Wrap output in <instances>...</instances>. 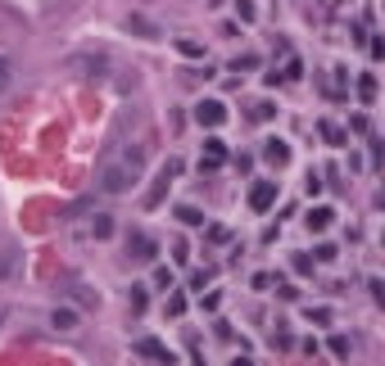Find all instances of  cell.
Wrapping results in <instances>:
<instances>
[{
	"label": "cell",
	"instance_id": "obj_5",
	"mask_svg": "<svg viewBox=\"0 0 385 366\" xmlns=\"http://www.w3.org/2000/svg\"><path fill=\"white\" fill-rule=\"evenodd\" d=\"M136 357H145V362H173V348H164L159 339H136Z\"/></svg>",
	"mask_w": 385,
	"mask_h": 366
},
{
	"label": "cell",
	"instance_id": "obj_14",
	"mask_svg": "<svg viewBox=\"0 0 385 366\" xmlns=\"http://www.w3.org/2000/svg\"><path fill=\"white\" fill-rule=\"evenodd\" d=\"M204 159H213V163H222L227 159V150H222V140L213 136V140H204Z\"/></svg>",
	"mask_w": 385,
	"mask_h": 366
},
{
	"label": "cell",
	"instance_id": "obj_12",
	"mask_svg": "<svg viewBox=\"0 0 385 366\" xmlns=\"http://www.w3.org/2000/svg\"><path fill=\"white\" fill-rule=\"evenodd\" d=\"M182 312H186V294L173 290V294H168V317H182Z\"/></svg>",
	"mask_w": 385,
	"mask_h": 366
},
{
	"label": "cell",
	"instance_id": "obj_7",
	"mask_svg": "<svg viewBox=\"0 0 385 366\" xmlns=\"http://www.w3.org/2000/svg\"><path fill=\"white\" fill-rule=\"evenodd\" d=\"M263 159L276 163V168H286V163H290V145H286V140H267V145H263Z\"/></svg>",
	"mask_w": 385,
	"mask_h": 366
},
{
	"label": "cell",
	"instance_id": "obj_15",
	"mask_svg": "<svg viewBox=\"0 0 385 366\" xmlns=\"http://www.w3.org/2000/svg\"><path fill=\"white\" fill-rule=\"evenodd\" d=\"M331 353H336V357H340V362H344V357H349V339H344V334H336V339H331Z\"/></svg>",
	"mask_w": 385,
	"mask_h": 366
},
{
	"label": "cell",
	"instance_id": "obj_18",
	"mask_svg": "<svg viewBox=\"0 0 385 366\" xmlns=\"http://www.w3.org/2000/svg\"><path fill=\"white\" fill-rule=\"evenodd\" d=\"M154 285H159V290H173V271L159 267V271H154Z\"/></svg>",
	"mask_w": 385,
	"mask_h": 366
},
{
	"label": "cell",
	"instance_id": "obj_13",
	"mask_svg": "<svg viewBox=\"0 0 385 366\" xmlns=\"http://www.w3.org/2000/svg\"><path fill=\"white\" fill-rule=\"evenodd\" d=\"M91 231H96L100 240H104V236H113V217H109V213H100L96 222H91Z\"/></svg>",
	"mask_w": 385,
	"mask_h": 366
},
{
	"label": "cell",
	"instance_id": "obj_22",
	"mask_svg": "<svg viewBox=\"0 0 385 366\" xmlns=\"http://www.w3.org/2000/svg\"><path fill=\"white\" fill-rule=\"evenodd\" d=\"M376 208H385V185H381V190H376Z\"/></svg>",
	"mask_w": 385,
	"mask_h": 366
},
{
	"label": "cell",
	"instance_id": "obj_23",
	"mask_svg": "<svg viewBox=\"0 0 385 366\" xmlns=\"http://www.w3.org/2000/svg\"><path fill=\"white\" fill-rule=\"evenodd\" d=\"M381 240H385V236H381Z\"/></svg>",
	"mask_w": 385,
	"mask_h": 366
},
{
	"label": "cell",
	"instance_id": "obj_8",
	"mask_svg": "<svg viewBox=\"0 0 385 366\" xmlns=\"http://www.w3.org/2000/svg\"><path fill=\"white\" fill-rule=\"evenodd\" d=\"M331 222H336V213H331V208H313V213L304 217V227H308V231H327Z\"/></svg>",
	"mask_w": 385,
	"mask_h": 366
},
{
	"label": "cell",
	"instance_id": "obj_17",
	"mask_svg": "<svg viewBox=\"0 0 385 366\" xmlns=\"http://www.w3.org/2000/svg\"><path fill=\"white\" fill-rule=\"evenodd\" d=\"M209 280H213V271H209V267H204V271H195V276H190V290H204Z\"/></svg>",
	"mask_w": 385,
	"mask_h": 366
},
{
	"label": "cell",
	"instance_id": "obj_2",
	"mask_svg": "<svg viewBox=\"0 0 385 366\" xmlns=\"http://www.w3.org/2000/svg\"><path fill=\"white\" fill-rule=\"evenodd\" d=\"M177 168H182V163H168L164 172L154 176V185H150V194H145V204H141V208H150V213H154V208L164 204V199H168V185H173V176H177Z\"/></svg>",
	"mask_w": 385,
	"mask_h": 366
},
{
	"label": "cell",
	"instance_id": "obj_9",
	"mask_svg": "<svg viewBox=\"0 0 385 366\" xmlns=\"http://www.w3.org/2000/svg\"><path fill=\"white\" fill-rule=\"evenodd\" d=\"M358 100H363V104H372V100H376V77L372 73L358 77Z\"/></svg>",
	"mask_w": 385,
	"mask_h": 366
},
{
	"label": "cell",
	"instance_id": "obj_21",
	"mask_svg": "<svg viewBox=\"0 0 385 366\" xmlns=\"http://www.w3.org/2000/svg\"><path fill=\"white\" fill-rule=\"evenodd\" d=\"M295 271H313V258H308V253H295Z\"/></svg>",
	"mask_w": 385,
	"mask_h": 366
},
{
	"label": "cell",
	"instance_id": "obj_19",
	"mask_svg": "<svg viewBox=\"0 0 385 366\" xmlns=\"http://www.w3.org/2000/svg\"><path fill=\"white\" fill-rule=\"evenodd\" d=\"M209 240H213V244H227L231 231H227V227H213V231H209Z\"/></svg>",
	"mask_w": 385,
	"mask_h": 366
},
{
	"label": "cell",
	"instance_id": "obj_10",
	"mask_svg": "<svg viewBox=\"0 0 385 366\" xmlns=\"http://www.w3.org/2000/svg\"><path fill=\"white\" fill-rule=\"evenodd\" d=\"M177 222H182V227H204V213H199V208H177Z\"/></svg>",
	"mask_w": 385,
	"mask_h": 366
},
{
	"label": "cell",
	"instance_id": "obj_11",
	"mask_svg": "<svg viewBox=\"0 0 385 366\" xmlns=\"http://www.w3.org/2000/svg\"><path fill=\"white\" fill-rule=\"evenodd\" d=\"M322 140H327V145H336V150H340V145H344V131L336 127V122H322Z\"/></svg>",
	"mask_w": 385,
	"mask_h": 366
},
{
	"label": "cell",
	"instance_id": "obj_3",
	"mask_svg": "<svg viewBox=\"0 0 385 366\" xmlns=\"http://www.w3.org/2000/svg\"><path fill=\"white\" fill-rule=\"evenodd\" d=\"M195 122L199 127H222V122H227V104H222V100H199L195 104Z\"/></svg>",
	"mask_w": 385,
	"mask_h": 366
},
{
	"label": "cell",
	"instance_id": "obj_20",
	"mask_svg": "<svg viewBox=\"0 0 385 366\" xmlns=\"http://www.w3.org/2000/svg\"><path fill=\"white\" fill-rule=\"evenodd\" d=\"M236 10H241V19L250 23V19H254V0H236Z\"/></svg>",
	"mask_w": 385,
	"mask_h": 366
},
{
	"label": "cell",
	"instance_id": "obj_6",
	"mask_svg": "<svg viewBox=\"0 0 385 366\" xmlns=\"http://www.w3.org/2000/svg\"><path fill=\"white\" fill-rule=\"evenodd\" d=\"M127 253H132L136 262H154V258H159V244H154V240H145V236H132Z\"/></svg>",
	"mask_w": 385,
	"mask_h": 366
},
{
	"label": "cell",
	"instance_id": "obj_16",
	"mask_svg": "<svg viewBox=\"0 0 385 366\" xmlns=\"http://www.w3.org/2000/svg\"><path fill=\"white\" fill-rule=\"evenodd\" d=\"M304 317L313 325H331V308H313V312H304Z\"/></svg>",
	"mask_w": 385,
	"mask_h": 366
},
{
	"label": "cell",
	"instance_id": "obj_1",
	"mask_svg": "<svg viewBox=\"0 0 385 366\" xmlns=\"http://www.w3.org/2000/svg\"><path fill=\"white\" fill-rule=\"evenodd\" d=\"M141 181V159H118V163H109L104 168V176H100V185L104 190H113V194H122V190H132V185Z\"/></svg>",
	"mask_w": 385,
	"mask_h": 366
},
{
	"label": "cell",
	"instance_id": "obj_4",
	"mask_svg": "<svg viewBox=\"0 0 385 366\" xmlns=\"http://www.w3.org/2000/svg\"><path fill=\"white\" fill-rule=\"evenodd\" d=\"M276 204V181H254L250 185V208L254 213H272Z\"/></svg>",
	"mask_w": 385,
	"mask_h": 366
}]
</instances>
